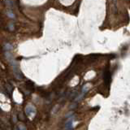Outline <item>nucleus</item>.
<instances>
[{
  "label": "nucleus",
  "instance_id": "7ed1b4c3",
  "mask_svg": "<svg viewBox=\"0 0 130 130\" xmlns=\"http://www.w3.org/2000/svg\"><path fill=\"white\" fill-rule=\"evenodd\" d=\"M73 128V118H69L65 124V129L66 130H72Z\"/></svg>",
  "mask_w": 130,
  "mask_h": 130
},
{
  "label": "nucleus",
  "instance_id": "f03ea898",
  "mask_svg": "<svg viewBox=\"0 0 130 130\" xmlns=\"http://www.w3.org/2000/svg\"><path fill=\"white\" fill-rule=\"evenodd\" d=\"M25 111H26V114L28 115H30L31 114L36 112V109L32 106L28 105V106H27L26 107H25Z\"/></svg>",
  "mask_w": 130,
  "mask_h": 130
},
{
  "label": "nucleus",
  "instance_id": "f257e3e1",
  "mask_svg": "<svg viewBox=\"0 0 130 130\" xmlns=\"http://www.w3.org/2000/svg\"><path fill=\"white\" fill-rule=\"evenodd\" d=\"M103 78H104V82L106 83V85H109L110 80H111V76H110V72H109V69H108V68H107L106 71L104 72Z\"/></svg>",
  "mask_w": 130,
  "mask_h": 130
}]
</instances>
